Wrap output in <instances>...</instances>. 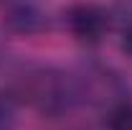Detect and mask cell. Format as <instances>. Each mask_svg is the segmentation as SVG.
Returning a JSON list of instances; mask_svg holds the SVG:
<instances>
[{
	"label": "cell",
	"instance_id": "1",
	"mask_svg": "<svg viewBox=\"0 0 132 130\" xmlns=\"http://www.w3.org/2000/svg\"><path fill=\"white\" fill-rule=\"evenodd\" d=\"M66 26L76 41L99 44L109 31V13L97 3H76L66 13Z\"/></svg>",
	"mask_w": 132,
	"mask_h": 130
},
{
	"label": "cell",
	"instance_id": "2",
	"mask_svg": "<svg viewBox=\"0 0 132 130\" xmlns=\"http://www.w3.org/2000/svg\"><path fill=\"white\" fill-rule=\"evenodd\" d=\"M3 26H5V31L15 33V36H36L48 28V18L43 10H38L31 3H18L5 10Z\"/></svg>",
	"mask_w": 132,
	"mask_h": 130
},
{
	"label": "cell",
	"instance_id": "3",
	"mask_svg": "<svg viewBox=\"0 0 132 130\" xmlns=\"http://www.w3.org/2000/svg\"><path fill=\"white\" fill-rule=\"evenodd\" d=\"M109 130H132V102H119L109 112Z\"/></svg>",
	"mask_w": 132,
	"mask_h": 130
},
{
	"label": "cell",
	"instance_id": "4",
	"mask_svg": "<svg viewBox=\"0 0 132 130\" xmlns=\"http://www.w3.org/2000/svg\"><path fill=\"white\" fill-rule=\"evenodd\" d=\"M15 128V102L8 95H0V130Z\"/></svg>",
	"mask_w": 132,
	"mask_h": 130
},
{
	"label": "cell",
	"instance_id": "5",
	"mask_svg": "<svg viewBox=\"0 0 132 130\" xmlns=\"http://www.w3.org/2000/svg\"><path fill=\"white\" fill-rule=\"evenodd\" d=\"M18 3H28V0H0V5H8V8L10 5H18Z\"/></svg>",
	"mask_w": 132,
	"mask_h": 130
}]
</instances>
